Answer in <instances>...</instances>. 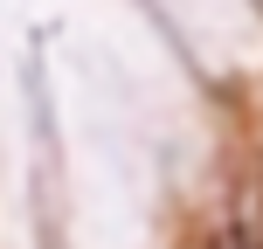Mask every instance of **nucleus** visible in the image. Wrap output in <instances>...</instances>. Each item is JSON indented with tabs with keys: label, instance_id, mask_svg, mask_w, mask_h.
I'll list each match as a JSON object with an SVG mask.
<instances>
[{
	"label": "nucleus",
	"instance_id": "nucleus-1",
	"mask_svg": "<svg viewBox=\"0 0 263 249\" xmlns=\"http://www.w3.org/2000/svg\"><path fill=\"white\" fill-rule=\"evenodd\" d=\"M208 249H256V236H250V228H222Z\"/></svg>",
	"mask_w": 263,
	"mask_h": 249
}]
</instances>
